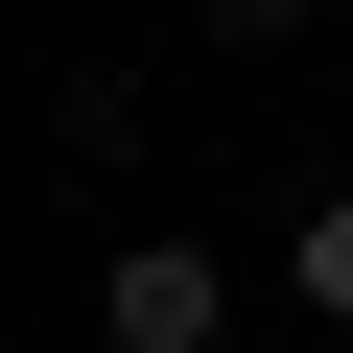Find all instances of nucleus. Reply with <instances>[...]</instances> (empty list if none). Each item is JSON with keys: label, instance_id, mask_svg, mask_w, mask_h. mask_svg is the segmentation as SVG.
Masks as SVG:
<instances>
[{"label": "nucleus", "instance_id": "3", "mask_svg": "<svg viewBox=\"0 0 353 353\" xmlns=\"http://www.w3.org/2000/svg\"><path fill=\"white\" fill-rule=\"evenodd\" d=\"M212 24H306V0H212Z\"/></svg>", "mask_w": 353, "mask_h": 353}, {"label": "nucleus", "instance_id": "2", "mask_svg": "<svg viewBox=\"0 0 353 353\" xmlns=\"http://www.w3.org/2000/svg\"><path fill=\"white\" fill-rule=\"evenodd\" d=\"M306 306H330V330H353V189H330V212H306Z\"/></svg>", "mask_w": 353, "mask_h": 353}, {"label": "nucleus", "instance_id": "1", "mask_svg": "<svg viewBox=\"0 0 353 353\" xmlns=\"http://www.w3.org/2000/svg\"><path fill=\"white\" fill-rule=\"evenodd\" d=\"M94 330H118V353H212V330H236V283H212L189 236H118V283H94Z\"/></svg>", "mask_w": 353, "mask_h": 353}]
</instances>
